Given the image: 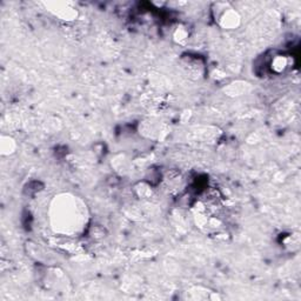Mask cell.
Wrapping results in <instances>:
<instances>
[{
	"mask_svg": "<svg viewBox=\"0 0 301 301\" xmlns=\"http://www.w3.org/2000/svg\"><path fill=\"white\" fill-rule=\"evenodd\" d=\"M54 213L52 220L58 226V230L64 232H77L81 224L85 221V215L81 212L79 203L73 197H60L53 205Z\"/></svg>",
	"mask_w": 301,
	"mask_h": 301,
	"instance_id": "obj_1",
	"label": "cell"
},
{
	"mask_svg": "<svg viewBox=\"0 0 301 301\" xmlns=\"http://www.w3.org/2000/svg\"><path fill=\"white\" fill-rule=\"evenodd\" d=\"M49 6L51 12H53L58 18L66 20V22H71V20L77 18L78 16V12L74 9H72L67 3H50Z\"/></svg>",
	"mask_w": 301,
	"mask_h": 301,
	"instance_id": "obj_2",
	"label": "cell"
},
{
	"mask_svg": "<svg viewBox=\"0 0 301 301\" xmlns=\"http://www.w3.org/2000/svg\"><path fill=\"white\" fill-rule=\"evenodd\" d=\"M239 23H240V17L233 9L225 10V12L220 17V24L225 29H235V27H238Z\"/></svg>",
	"mask_w": 301,
	"mask_h": 301,
	"instance_id": "obj_3",
	"label": "cell"
},
{
	"mask_svg": "<svg viewBox=\"0 0 301 301\" xmlns=\"http://www.w3.org/2000/svg\"><path fill=\"white\" fill-rule=\"evenodd\" d=\"M0 149H2V153L4 156L11 155L16 149L15 140L10 138V136H3L2 142H0Z\"/></svg>",
	"mask_w": 301,
	"mask_h": 301,
	"instance_id": "obj_4",
	"label": "cell"
},
{
	"mask_svg": "<svg viewBox=\"0 0 301 301\" xmlns=\"http://www.w3.org/2000/svg\"><path fill=\"white\" fill-rule=\"evenodd\" d=\"M287 65H288V60H287L286 57L276 56L271 63L272 71H275V72H278V73H280V72H282L283 70H285V68L287 67Z\"/></svg>",
	"mask_w": 301,
	"mask_h": 301,
	"instance_id": "obj_5",
	"label": "cell"
}]
</instances>
